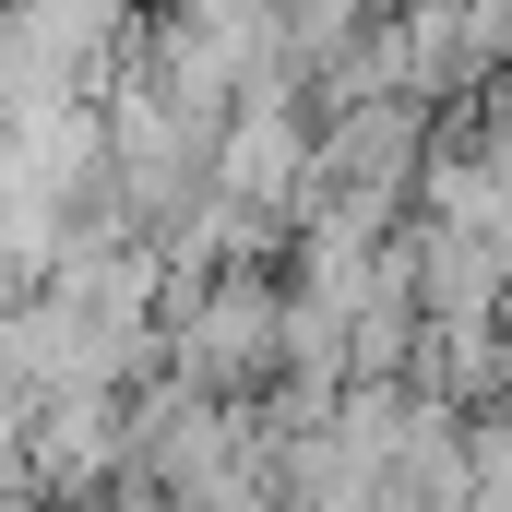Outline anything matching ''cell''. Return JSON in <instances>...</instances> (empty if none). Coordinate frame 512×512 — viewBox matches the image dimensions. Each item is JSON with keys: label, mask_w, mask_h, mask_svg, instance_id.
I'll return each instance as SVG.
<instances>
[{"label": "cell", "mask_w": 512, "mask_h": 512, "mask_svg": "<svg viewBox=\"0 0 512 512\" xmlns=\"http://www.w3.org/2000/svg\"><path fill=\"white\" fill-rule=\"evenodd\" d=\"M370 12H405V0H370Z\"/></svg>", "instance_id": "6da1fadb"}]
</instances>
